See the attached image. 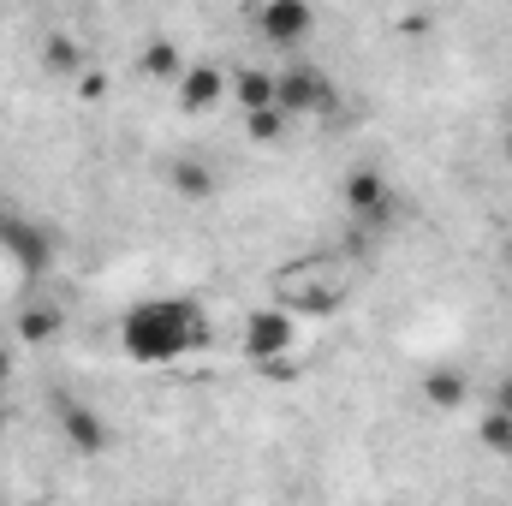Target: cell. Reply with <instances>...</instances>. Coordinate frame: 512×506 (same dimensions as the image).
I'll return each instance as SVG.
<instances>
[{
    "label": "cell",
    "instance_id": "obj_2",
    "mask_svg": "<svg viewBox=\"0 0 512 506\" xmlns=\"http://www.w3.org/2000/svg\"><path fill=\"white\" fill-rule=\"evenodd\" d=\"M274 90H280V108L298 120H316V114H334V78L322 72V66H310V60H292L286 72H274Z\"/></svg>",
    "mask_w": 512,
    "mask_h": 506
},
{
    "label": "cell",
    "instance_id": "obj_3",
    "mask_svg": "<svg viewBox=\"0 0 512 506\" xmlns=\"http://www.w3.org/2000/svg\"><path fill=\"white\" fill-rule=\"evenodd\" d=\"M292 346H298L292 310L268 304V310H251V316H245V358H251V364H280V358H292Z\"/></svg>",
    "mask_w": 512,
    "mask_h": 506
},
{
    "label": "cell",
    "instance_id": "obj_5",
    "mask_svg": "<svg viewBox=\"0 0 512 506\" xmlns=\"http://www.w3.org/2000/svg\"><path fill=\"white\" fill-rule=\"evenodd\" d=\"M316 30V6L310 0H262L256 6V36L268 48H304Z\"/></svg>",
    "mask_w": 512,
    "mask_h": 506
},
{
    "label": "cell",
    "instance_id": "obj_15",
    "mask_svg": "<svg viewBox=\"0 0 512 506\" xmlns=\"http://www.w3.org/2000/svg\"><path fill=\"white\" fill-rule=\"evenodd\" d=\"M286 120H292V114H286L280 102H268V108H251V114H245V137H251V143H280Z\"/></svg>",
    "mask_w": 512,
    "mask_h": 506
},
{
    "label": "cell",
    "instance_id": "obj_11",
    "mask_svg": "<svg viewBox=\"0 0 512 506\" xmlns=\"http://www.w3.org/2000/svg\"><path fill=\"white\" fill-rule=\"evenodd\" d=\"M42 72H48V78H78V72H84V48H78L66 30H48V36H42Z\"/></svg>",
    "mask_w": 512,
    "mask_h": 506
},
{
    "label": "cell",
    "instance_id": "obj_17",
    "mask_svg": "<svg viewBox=\"0 0 512 506\" xmlns=\"http://www.w3.org/2000/svg\"><path fill=\"white\" fill-rule=\"evenodd\" d=\"M78 96H84V102H102V96H108V78L84 66V72H78Z\"/></svg>",
    "mask_w": 512,
    "mask_h": 506
},
{
    "label": "cell",
    "instance_id": "obj_6",
    "mask_svg": "<svg viewBox=\"0 0 512 506\" xmlns=\"http://www.w3.org/2000/svg\"><path fill=\"white\" fill-rule=\"evenodd\" d=\"M340 203H346L352 221H364V227H387V215H393V191H387L382 167H352V173L340 179Z\"/></svg>",
    "mask_w": 512,
    "mask_h": 506
},
{
    "label": "cell",
    "instance_id": "obj_1",
    "mask_svg": "<svg viewBox=\"0 0 512 506\" xmlns=\"http://www.w3.org/2000/svg\"><path fill=\"white\" fill-rule=\"evenodd\" d=\"M209 340H215V328H209L197 298H137L120 316V352L131 364H149V370L179 364V358L203 352Z\"/></svg>",
    "mask_w": 512,
    "mask_h": 506
},
{
    "label": "cell",
    "instance_id": "obj_8",
    "mask_svg": "<svg viewBox=\"0 0 512 506\" xmlns=\"http://www.w3.org/2000/svg\"><path fill=\"white\" fill-rule=\"evenodd\" d=\"M173 90H179V108H185V114H209V108L233 90V78H227L221 66H185V78H179Z\"/></svg>",
    "mask_w": 512,
    "mask_h": 506
},
{
    "label": "cell",
    "instance_id": "obj_18",
    "mask_svg": "<svg viewBox=\"0 0 512 506\" xmlns=\"http://www.w3.org/2000/svg\"><path fill=\"white\" fill-rule=\"evenodd\" d=\"M399 36H411V42L429 36V18H423V12H405V18H399Z\"/></svg>",
    "mask_w": 512,
    "mask_h": 506
},
{
    "label": "cell",
    "instance_id": "obj_19",
    "mask_svg": "<svg viewBox=\"0 0 512 506\" xmlns=\"http://www.w3.org/2000/svg\"><path fill=\"white\" fill-rule=\"evenodd\" d=\"M495 411H507V417H512V376L495 381Z\"/></svg>",
    "mask_w": 512,
    "mask_h": 506
},
{
    "label": "cell",
    "instance_id": "obj_22",
    "mask_svg": "<svg viewBox=\"0 0 512 506\" xmlns=\"http://www.w3.org/2000/svg\"><path fill=\"white\" fill-rule=\"evenodd\" d=\"M507 167H512V131H507Z\"/></svg>",
    "mask_w": 512,
    "mask_h": 506
},
{
    "label": "cell",
    "instance_id": "obj_7",
    "mask_svg": "<svg viewBox=\"0 0 512 506\" xmlns=\"http://www.w3.org/2000/svg\"><path fill=\"white\" fill-rule=\"evenodd\" d=\"M0 245L12 251V262L24 274H48V262H54V233L42 221H6L0 227Z\"/></svg>",
    "mask_w": 512,
    "mask_h": 506
},
{
    "label": "cell",
    "instance_id": "obj_12",
    "mask_svg": "<svg viewBox=\"0 0 512 506\" xmlns=\"http://www.w3.org/2000/svg\"><path fill=\"white\" fill-rule=\"evenodd\" d=\"M60 328H66V316H60L54 304H24V310H18V340H24V346H48Z\"/></svg>",
    "mask_w": 512,
    "mask_h": 506
},
{
    "label": "cell",
    "instance_id": "obj_10",
    "mask_svg": "<svg viewBox=\"0 0 512 506\" xmlns=\"http://www.w3.org/2000/svg\"><path fill=\"white\" fill-rule=\"evenodd\" d=\"M465 399H471L465 370L441 364V370H429V376H423V405H429V411H465Z\"/></svg>",
    "mask_w": 512,
    "mask_h": 506
},
{
    "label": "cell",
    "instance_id": "obj_20",
    "mask_svg": "<svg viewBox=\"0 0 512 506\" xmlns=\"http://www.w3.org/2000/svg\"><path fill=\"white\" fill-rule=\"evenodd\" d=\"M12 381V346H0V387Z\"/></svg>",
    "mask_w": 512,
    "mask_h": 506
},
{
    "label": "cell",
    "instance_id": "obj_9",
    "mask_svg": "<svg viewBox=\"0 0 512 506\" xmlns=\"http://www.w3.org/2000/svg\"><path fill=\"white\" fill-rule=\"evenodd\" d=\"M167 185L185 197V203H209L215 191H221V179H215V167L209 161H197V155H185V161H173L167 167Z\"/></svg>",
    "mask_w": 512,
    "mask_h": 506
},
{
    "label": "cell",
    "instance_id": "obj_25",
    "mask_svg": "<svg viewBox=\"0 0 512 506\" xmlns=\"http://www.w3.org/2000/svg\"><path fill=\"white\" fill-rule=\"evenodd\" d=\"M0 227H6V215H0Z\"/></svg>",
    "mask_w": 512,
    "mask_h": 506
},
{
    "label": "cell",
    "instance_id": "obj_13",
    "mask_svg": "<svg viewBox=\"0 0 512 506\" xmlns=\"http://www.w3.org/2000/svg\"><path fill=\"white\" fill-rule=\"evenodd\" d=\"M143 78H155V84H179V78H185V54H179L173 42H149V48H143Z\"/></svg>",
    "mask_w": 512,
    "mask_h": 506
},
{
    "label": "cell",
    "instance_id": "obj_4",
    "mask_svg": "<svg viewBox=\"0 0 512 506\" xmlns=\"http://www.w3.org/2000/svg\"><path fill=\"white\" fill-rule=\"evenodd\" d=\"M54 423H60V441L72 453H84V459H96V453L114 447V429H108V417L90 399H54Z\"/></svg>",
    "mask_w": 512,
    "mask_h": 506
},
{
    "label": "cell",
    "instance_id": "obj_14",
    "mask_svg": "<svg viewBox=\"0 0 512 506\" xmlns=\"http://www.w3.org/2000/svg\"><path fill=\"white\" fill-rule=\"evenodd\" d=\"M233 96H239V108H245V114H251V108H268V102H280L274 72H239V78H233Z\"/></svg>",
    "mask_w": 512,
    "mask_h": 506
},
{
    "label": "cell",
    "instance_id": "obj_21",
    "mask_svg": "<svg viewBox=\"0 0 512 506\" xmlns=\"http://www.w3.org/2000/svg\"><path fill=\"white\" fill-rule=\"evenodd\" d=\"M6 423H12V411H6V387H0V429H6Z\"/></svg>",
    "mask_w": 512,
    "mask_h": 506
},
{
    "label": "cell",
    "instance_id": "obj_23",
    "mask_svg": "<svg viewBox=\"0 0 512 506\" xmlns=\"http://www.w3.org/2000/svg\"><path fill=\"white\" fill-rule=\"evenodd\" d=\"M507 131H512V102H507Z\"/></svg>",
    "mask_w": 512,
    "mask_h": 506
},
{
    "label": "cell",
    "instance_id": "obj_24",
    "mask_svg": "<svg viewBox=\"0 0 512 506\" xmlns=\"http://www.w3.org/2000/svg\"><path fill=\"white\" fill-rule=\"evenodd\" d=\"M507 268H512V239H507Z\"/></svg>",
    "mask_w": 512,
    "mask_h": 506
},
{
    "label": "cell",
    "instance_id": "obj_16",
    "mask_svg": "<svg viewBox=\"0 0 512 506\" xmlns=\"http://www.w3.org/2000/svg\"><path fill=\"white\" fill-rule=\"evenodd\" d=\"M477 435H483V447H495L501 459H512V417H507V411H495V405H489V417L477 423Z\"/></svg>",
    "mask_w": 512,
    "mask_h": 506
}]
</instances>
